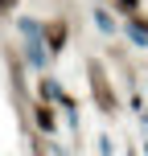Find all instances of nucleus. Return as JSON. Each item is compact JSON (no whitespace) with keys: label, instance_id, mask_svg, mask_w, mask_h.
I'll list each match as a JSON object with an SVG mask.
<instances>
[{"label":"nucleus","instance_id":"f257e3e1","mask_svg":"<svg viewBox=\"0 0 148 156\" xmlns=\"http://www.w3.org/2000/svg\"><path fill=\"white\" fill-rule=\"evenodd\" d=\"M91 90H95V103H99V111L103 115H115V90H111V82H107V74L99 70V66L91 62Z\"/></svg>","mask_w":148,"mask_h":156},{"label":"nucleus","instance_id":"f03ea898","mask_svg":"<svg viewBox=\"0 0 148 156\" xmlns=\"http://www.w3.org/2000/svg\"><path fill=\"white\" fill-rule=\"evenodd\" d=\"M45 41H49V54H58V49L66 45V21H54L45 29Z\"/></svg>","mask_w":148,"mask_h":156},{"label":"nucleus","instance_id":"7ed1b4c3","mask_svg":"<svg viewBox=\"0 0 148 156\" xmlns=\"http://www.w3.org/2000/svg\"><path fill=\"white\" fill-rule=\"evenodd\" d=\"M33 119H37V127H41V132H54V127H58L54 107H45V103H37V107H33Z\"/></svg>","mask_w":148,"mask_h":156},{"label":"nucleus","instance_id":"20e7f679","mask_svg":"<svg viewBox=\"0 0 148 156\" xmlns=\"http://www.w3.org/2000/svg\"><path fill=\"white\" fill-rule=\"evenodd\" d=\"M119 4H124V8H136V0H119Z\"/></svg>","mask_w":148,"mask_h":156}]
</instances>
